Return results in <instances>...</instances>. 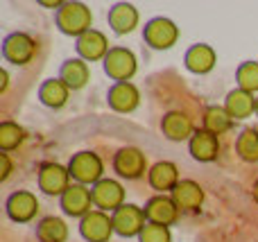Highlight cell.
I'll return each instance as SVG.
<instances>
[{"label": "cell", "instance_id": "12", "mask_svg": "<svg viewBox=\"0 0 258 242\" xmlns=\"http://www.w3.org/2000/svg\"><path fill=\"white\" fill-rule=\"evenodd\" d=\"M59 206L66 213L68 217H84L86 213H91V206H93V195H91V188L82 184H73L66 193L59 197Z\"/></svg>", "mask_w": 258, "mask_h": 242}, {"label": "cell", "instance_id": "13", "mask_svg": "<svg viewBox=\"0 0 258 242\" xmlns=\"http://www.w3.org/2000/svg\"><path fill=\"white\" fill-rule=\"evenodd\" d=\"M143 211H145V217L150 224L170 226L179 220V208L172 202V197H168V195H154V197H150L145 202V206H143Z\"/></svg>", "mask_w": 258, "mask_h": 242}, {"label": "cell", "instance_id": "34", "mask_svg": "<svg viewBox=\"0 0 258 242\" xmlns=\"http://www.w3.org/2000/svg\"><path fill=\"white\" fill-rule=\"evenodd\" d=\"M251 197H254V202L258 204V179L254 181V188H251Z\"/></svg>", "mask_w": 258, "mask_h": 242}, {"label": "cell", "instance_id": "19", "mask_svg": "<svg viewBox=\"0 0 258 242\" xmlns=\"http://www.w3.org/2000/svg\"><path fill=\"white\" fill-rule=\"evenodd\" d=\"M147 184L154 188L156 193L165 195L172 193L179 184V170L172 161H156L154 166L147 170Z\"/></svg>", "mask_w": 258, "mask_h": 242}, {"label": "cell", "instance_id": "1", "mask_svg": "<svg viewBox=\"0 0 258 242\" xmlns=\"http://www.w3.org/2000/svg\"><path fill=\"white\" fill-rule=\"evenodd\" d=\"M59 32L66 36H77L80 39L84 32L93 30V14L91 7L84 3H63L57 9V16H54Z\"/></svg>", "mask_w": 258, "mask_h": 242}, {"label": "cell", "instance_id": "35", "mask_svg": "<svg viewBox=\"0 0 258 242\" xmlns=\"http://www.w3.org/2000/svg\"><path fill=\"white\" fill-rule=\"evenodd\" d=\"M256 116H258V98H256Z\"/></svg>", "mask_w": 258, "mask_h": 242}, {"label": "cell", "instance_id": "2", "mask_svg": "<svg viewBox=\"0 0 258 242\" xmlns=\"http://www.w3.org/2000/svg\"><path fill=\"white\" fill-rule=\"evenodd\" d=\"M68 172H71V179L75 181V184L91 186V188H93L98 181H102L104 166H102V158L95 152L82 149V152L71 156V161H68Z\"/></svg>", "mask_w": 258, "mask_h": 242}, {"label": "cell", "instance_id": "6", "mask_svg": "<svg viewBox=\"0 0 258 242\" xmlns=\"http://www.w3.org/2000/svg\"><path fill=\"white\" fill-rule=\"evenodd\" d=\"M36 184H39L41 193L48 195V197H61L73 186L68 166H61V163H43L39 168V175H36Z\"/></svg>", "mask_w": 258, "mask_h": 242}, {"label": "cell", "instance_id": "8", "mask_svg": "<svg viewBox=\"0 0 258 242\" xmlns=\"http://www.w3.org/2000/svg\"><path fill=\"white\" fill-rule=\"evenodd\" d=\"M147 170V156L143 149L138 147H120L116 152V156H113V172H116L118 177H122V179H141L143 175H145Z\"/></svg>", "mask_w": 258, "mask_h": 242}, {"label": "cell", "instance_id": "27", "mask_svg": "<svg viewBox=\"0 0 258 242\" xmlns=\"http://www.w3.org/2000/svg\"><path fill=\"white\" fill-rule=\"evenodd\" d=\"M236 152L242 161L258 163V129L245 127L236 138Z\"/></svg>", "mask_w": 258, "mask_h": 242}, {"label": "cell", "instance_id": "7", "mask_svg": "<svg viewBox=\"0 0 258 242\" xmlns=\"http://www.w3.org/2000/svg\"><path fill=\"white\" fill-rule=\"evenodd\" d=\"M111 222H113V231H116L120 238H138L141 231L145 229V224H147V217L141 206H136V204H125V206H120L111 215Z\"/></svg>", "mask_w": 258, "mask_h": 242}, {"label": "cell", "instance_id": "25", "mask_svg": "<svg viewBox=\"0 0 258 242\" xmlns=\"http://www.w3.org/2000/svg\"><path fill=\"white\" fill-rule=\"evenodd\" d=\"M36 240L39 242H66L68 240V226L61 217H41L36 224Z\"/></svg>", "mask_w": 258, "mask_h": 242}, {"label": "cell", "instance_id": "31", "mask_svg": "<svg viewBox=\"0 0 258 242\" xmlns=\"http://www.w3.org/2000/svg\"><path fill=\"white\" fill-rule=\"evenodd\" d=\"M0 161H3V175H0V181H7V177L12 175V161H9V154H0Z\"/></svg>", "mask_w": 258, "mask_h": 242}, {"label": "cell", "instance_id": "28", "mask_svg": "<svg viewBox=\"0 0 258 242\" xmlns=\"http://www.w3.org/2000/svg\"><path fill=\"white\" fill-rule=\"evenodd\" d=\"M23 140H25V129H23L18 122H14V120L0 122V149H3L5 154L16 149Z\"/></svg>", "mask_w": 258, "mask_h": 242}, {"label": "cell", "instance_id": "26", "mask_svg": "<svg viewBox=\"0 0 258 242\" xmlns=\"http://www.w3.org/2000/svg\"><path fill=\"white\" fill-rule=\"evenodd\" d=\"M233 125H236V120L229 116L224 107H209L204 111V127H202V129L215 134L218 138L222 134H227V131H231Z\"/></svg>", "mask_w": 258, "mask_h": 242}, {"label": "cell", "instance_id": "32", "mask_svg": "<svg viewBox=\"0 0 258 242\" xmlns=\"http://www.w3.org/2000/svg\"><path fill=\"white\" fill-rule=\"evenodd\" d=\"M7 70H5V68H3V70H0V79H3V82H0V93H5V91H7Z\"/></svg>", "mask_w": 258, "mask_h": 242}, {"label": "cell", "instance_id": "5", "mask_svg": "<svg viewBox=\"0 0 258 242\" xmlns=\"http://www.w3.org/2000/svg\"><path fill=\"white\" fill-rule=\"evenodd\" d=\"M39 43L27 32H12L3 41V57L14 66H27L34 59Z\"/></svg>", "mask_w": 258, "mask_h": 242}, {"label": "cell", "instance_id": "20", "mask_svg": "<svg viewBox=\"0 0 258 242\" xmlns=\"http://www.w3.org/2000/svg\"><path fill=\"white\" fill-rule=\"evenodd\" d=\"M188 152L195 161L200 163H211L218 158L220 154V138L206 129H197L192 138L188 140Z\"/></svg>", "mask_w": 258, "mask_h": 242}, {"label": "cell", "instance_id": "17", "mask_svg": "<svg viewBox=\"0 0 258 242\" xmlns=\"http://www.w3.org/2000/svg\"><path fill=\"white\" fill-rule=\"evenodd\" d=\"M161 134L172 143H181V140H190L195 129H192V120L188 113L183 111H168L161 120Z\"/></svg>", "mask_w": 258, "mask_h": 242}, {"label": "cell", "instance_id": "9", "mask_svg": "<svg viewBox=\"0 0 258 242\" xmlns=\"http://www.w3.org/2000/svg\"><path fill=\"white\" fill-rule=\"evenodd\" d=\"M5 213H7L9 220L18 222V224L32 222L39 213V199L30 190H14L5 202Z\"/></svg>", "mask_w": 258, "mask_h": 242}, {"label": "cell", "instance_id": "4", "mask_svg": "<svg viewBox=\"0 0 258 242\" xmlns=\"http://www.w3.org/2000/svg\"><path fill=\"white\" fill-rule=\"evenodd\" d=\"M143 41L152 50H170L179 41V27L165 16H154L143 27Z\"/></svg>", "mask_w": 258, "mask_h": 242}, {"label": "cell", "instance_id": "33", "mask_svg": "<svg viewBox=\"0 0 258 242\" xmlns=\"http://www.w3.org/2000/svg\"><path fill=\"white\" fill-rule=\"evenodd\" d=\"M41 5H43V7H48V9H54V7L59 9L63 3H48V0H41Z\"/></svg>", "mask_w": 258, "mask_h": 242}, {"label": "cell", "instance_id": "11", "mask_svg": "<svg viewBox=\"0 0 258 242\" xmlns=\"http://www.w3.org/2000/svg\"><path fill=\"white\" fill-rule=\"evenodd\" d=\"M113 233L111 217L102 211H91L80 220V235L86 242H109Z\"/></svg>", "mask_w": 258, "mask_h": 242}, {"label": "cell", "instance_id": "15", "mask_svg": "<svg viewBox=\"0 0 258 242\" xmlns=\"http://www.w3.org/2000/svg\"><path fill=\"white\" fill-rule=\"evenodd\" d=\"M75 50L80 54V59H84L86 63L89 61H104L109 48L107 36L102 34L100 30H89L75 41Z\"/></svg>", "mask_w": 258, "mask_h": 242}, {"label": "cell", "instance_id": "23", "mask_svg": "<svg viewBox=\"0 0 258 242\" xmlns=\"http://www.w3.org/2000/svg\"><path fill=\"white\" fill-rule=\"evenodd\" d=\"M224 109L233 120H245L256 113V98L242 89H233L229 91L227 100H224Z\"/></svg>", "mask_w": 258, "mask_h": 242}, {"label": "cell", "instance_id": "29", "mask_svg": "<svg viewBox=\"0 0 258 242\" xmlns=\"http://www.w3.org/2000/svg\"><path fill=\"white\" fill-rule=\"evenodd\" d=\"M236 82H238V89H242V91L254 95L258 91V63L256 61H242L236 70Z\"/></svg>", "mask_w": 258, "mask_h": 242}, {"label": "cell", "instance_id": "22", "mask_svg": "<svg viewBox=\"0 0 258 242\" xmlns=\"http://www.w3.org/2000/svg\"><path fill=\"white\" fill-rule=\"evenodd\" d=\"M59 79L71 91H82L91 79L89 63L84 59H66L61 63V68H59Z\"/></svg>", "mask_w": 258, "mask_h": 242}, {"label": "cell", "instance_id": "14", "mask_svg": "<svg viewBox=\"0 0 258 242\" xmlns=\"http://www.w3.org/2000/svg\"><path fill=\"white\" fill-rule=\"evenodd\" d=\"M107 104L116 113H132L141 104V93L132 82H118L107 91Z\"/></svg>", "mask_w": 258, "mask_h": 242}, {"label": "cell", "instance_id": "3", "mask_svg": "<svg viewBox=\"0 0 258 242\" xmlns=\"http://www.w3.org/2000/svg\"><path fill=\"white\" fill-rule=\"evenodd\" d=\"M102 68L109 79H113V84H118V82H129L138 70L136 54L129 48L116 45V48H111L107 52V57H104V61H102Z\"/></svg>", "mask_w": 258, "mask_h": 242}, {"label": "cell", "instance_id": "10", "mask_svg": "<svg viewBox=\"0 0 258 242\" xmlns=\"http://www.w3.org/2000/svg\"><path fill=\"white\" fill-rule=\"evenodd\" d=\"M91 195H93V206L102 213H107V211L116 213L120 206H125V188L116 179L98 181L91 188Z\"/></svg>", "mask_w": 258, "mask_h": 242}, {"label": "cell", "instance_id": "30", "mask_svg": "<svg viewBox=\"0 0 258 242\" xmlns=\"http://www.w3.org/2000/svg\"><path fill=\"white\" fill-rule=\"evenodd\" d=\"M138 242H172V233L170 226H161V224H150L147 222L145 229L138 235Z\"/></svg>", "mask_w": 258, "mask_h": 242}, {"label": "cell", "instance_id": "18", "mask_svg": "<svg viewBox=\"0 0 258 242\" xmlns=\"http://www.w3.org/2000/svg\"><path fill=\"white\" fill-rule=\"evenodd\" d=\"M218 63V54L209 43H195L183 54V66L195 75H209Z\"/></svg>", "mask_w": 258, "mask_h": 242}, {"label": "cell", "instance_id": "24", "mask_svg": "<svg viewBox=\"0 0 258 242\" xmlns=\"http://www.w3.org/2000/svg\"><path fill=\"white\" fill-rule=\"evenodd\" d=\"M71 89L59 77H50L39 86V102L48 109H61L68 102Z\"/></svg>", "mask_w": 258, "mask_h": 242}, {"label": "cell", "instance_id": "16", "mask_svg": "<svg viewBox=\"0 0 258 242\" xmlns=\"http://www.w3.org/2000/svg\"><path fill=\"white\" fill-rule=\"evenodd\" d=\"M172 202L177 204L179 213H195L202 208V202H204V190L197 181L192 179H181L177 184V188L170 193Z\"/></svg>", "mask_w": 258, "mask_h": 242}, {"label": "cell", "instance_id": "21", "mask_svg": "<svg viewBox=\"0 0 258 242\" xmlns=\"http://www.w3.org/2000/svg\"><path fill=\"white\" fill-rule=\"evenodd\" d=\"M138 9L134 7L132 3H116L107 14V21H109V27L113 30V34L122 36V34H129V32L136 30L138 25Z\"/></svg>", "mask_w": 258, "mask_h": 242}]
</instances>
